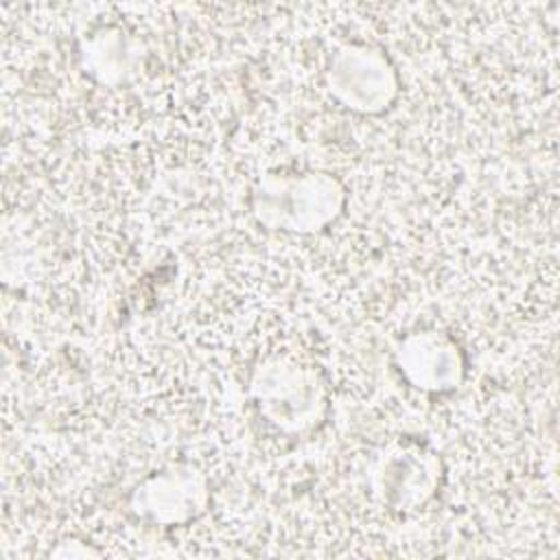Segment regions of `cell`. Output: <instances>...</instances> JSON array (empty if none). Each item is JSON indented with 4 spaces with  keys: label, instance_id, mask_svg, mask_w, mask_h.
<instances>
[{
    "label": "cell",
    "instance_id": "cell-1",
    "mask_svg": "<svg viewBox=\"0 0 560 560\" xmlns=\"http://www.w3.org/2000/svg\"><path fill=\"white\" fill-rule=\"evenodd\" d=\"M341 188L324 173L302 177H269L256 192V212L278 230H322L341 212Z\"/></svg>",
    "mask_w": 560,
    "mask_h": 560
},
{
    "label": "cell",
    "instance_id": "cell-2",
    "mask_svg": "<svg viewBox=\"0 0 560 560\" xmlns=\"http://www.w3.org/2000/svg\"><path fill=\"white\" fill-rule=\"evenodd\" d=\"M252 387L260 413L287 431L311 427L324 409V389L317 374L298 363H271L265 372H258Z\"/></svg>",
    "mask_w": 560,
    "mask_h": 560
},
{
    "label": "cell",
    "instance_id": "cell-3",
    "mask_svg": "<svg viewBox=\"0 0 560 560\" xmlns=\"http://www.w3.org/2000/svg\"><path fill=\"white\" fill-rule=\"evenodd\" d=\"M328 85L346 107L374 114L396 96L398 79L381 50L365 44H350L332 59Z\"/></svg>",
    "mask_w": 560,
    "mask_h": 560
},
{
    "label": "cell",
    "instance_id": "cell-4",
    "mask_svg": "<svg viewBox=\"0 0 560 560\" xmlns=\"http://www.w3.org/2000/svg\"><path fill=\"white\" fill-rule=\"evenodd\" d=\"M398 368L405 378L422 392H448L464 374V359L457 343L438 330L409 335L398 348Z\"/></svg>",
    "mask_w": 560,
    "mask_h": 560
},
{
    "label": "cell",
    "instance_id": "cell-5",
    "mask_svg": "<svg viewBox=\"0 0 560 560\" xmlns=\"http://www.w3.org/2000/svg\"><path fill=\"white\" fill-rule=\"evenodd\" d=\"M206 486L195 470H166L147 479L133 494V510L153 523L179 525L203 512Z\"/></svg>",
    "mask_w": 560,
    "mask_h": 560
}]
</instances>
